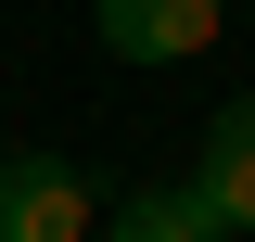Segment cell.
<instances>
[{"label": "cell", "instance_id": "1", "mask_svg": "<svg viewBox=\"0 0 255 242\" xmlns=\"http://www.w3.org/2000/svg\"><path fill=\"white\" fill-rule=\"evenodd\" d=\"M90 179L64 166V153H13L0 166V242H90Z\"/></svg>", "mask_w": 255, "mask_h": 242}, {"label": "cell", "instance_id": "2", "mask_svg": "<svg viewBox=\"0 0 255 242\" xmlns=\"http://www.w3.org/2000/svg\"><path fill=\"white\" fill-rule=\"evenodd\" d=\"M90 26H102L115 64H191L230 26V0H90Z\"/></svg>", "mask_w": 255, "mask_h": 242}, {"label": "cell", "instance_id": "3", "mask_svg": "<svg viewBox=\"0 0 255 242\" xmlns=\"http://www.w3.org/2000/svg\"><path fill=\"white\" fill-rule=\"evenodd\" d=\"M191 191L217 204V230H255V90L217 102V127H204V166H191Z\"/></svg>", "mask_w": 255, "mask_h": 242}, {"label": "cell", "instance_id": "4", "mask_svg": "<svg viewBox=\"0 0 255 242\" xmlns=\"http://www.w3.org/2000/svg\"><path fill=\"white\" fill-rule=\"evenodd\" d=\"M115 242H230V230H217V204H204L191 179H166V191H128Z\"/></svg>", "mask_w": 255, "mask_h": 242}]
</instances>
